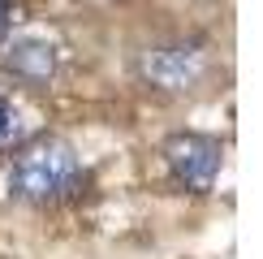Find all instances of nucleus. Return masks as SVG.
Listing matches in <instances>:
<instances>
[{"label":"nucleus","instance_id":"nucleus-6","mask_svg":"<svg viewBox=\"0 0 263 259\" xmlns=\"http://www.w3.org/2000/svg\"><path fill=\"white\" fill-rule=\"evenodd\" d=\"M9 17H13V5H9V0H0V35L9 30Z\"/></svg>","mask_w":263,"mask_h":259},{"label":"nucleus","instance_id":"nucleus-5","mask_svg":"<svg viewBox=\"0 0 263 259\" xmlns=\"http://www.w3.org/2000/svg\"><path fill=\"white\" fill-rule=\"evenodd\" d=\"M17 138H22V113L13 108V100L0 95V147L17 143Z\"/></svg>","mask_w":263,"mask_h":259},{"label":"nucleus","instance_id":"nucleus-2","mask_svg":"<svg viewBox=\"0 0 263 259\" xmlns=\"http://www.w3.org/2000/svg\"><path fill=\"white\" fill-rule=\"evenodd\" d=\"M207 73V48L199 39H164L138 57V78L164 95H185Z\"/></svg>","mask_w":263,"mask_h":259},{"label":"nucleus","instance_id":"nucleus-4","mask_svg":"<svg viewBox=\"0 0 263 259\" xmlns=\"http://www.w3.org/2000/svg\"><path fill=\"white\" fill-rule=\"evenodd\" d=\"M5 73H13V78L26 82V86L52 82V73H57V48H52L48 39H35V35L17 39L13 48L5 52Z\"/></svg>","mask_w":263,"mask_h":259},{"label":"nucleus","instance_id":"nucleus-1","mask_svg":"<svg viewBox=\"0 0 263 259\" xmlns=\"http://www.w3.org/2000/svg\"><path fill=\"white\" fill-rule=\"evenodd\" d=\"M86 169L73 143L65 138H39L26 147L9 169V194L17 203H61L82 186Z\"/></svg>","mask_w":263,"mask_h":259},{"label":"nucleus","instance_id":"nucleus-3","mask_svg":"<svg viewBox=\"0 0 263 259\" xmlns=\"http://www.w3.org/2000/svg\"><path fill=\"white\" fill-rule=\"evenodd\" d=\"M164 164L177 177V186L194 190V194H207L220 177V164H224V151L212 134H194V130H181L164 143Z\"/></svg>","mask_w":263,"mask_h":259}]
</instances>
